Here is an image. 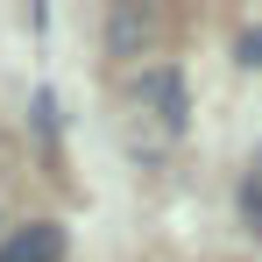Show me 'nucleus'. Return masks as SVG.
<instances>
[{"label":"nucleus","instance_id":"nucleus-1","mask_svg":"<svg viewBox=\"0 0 262 262\" xmlns=\"http://www.w3.org/2000/svg\"><path fill=\"white\" fill-rule=\"evenodd\" d=\"M57 248H64V227L36 220V227H21L14 241H0V262H57Z\"/></svg>","mask_w":262,"mask_h":262},{"label":"nucleus","instance_id":"nucleus-3","mask_svg":"<svg viewBox=\"0 0 262 262\" xmlns=\"http://www.w3.org/2000/svg\"><path fill=\"white\" fill-rule=\"evenodd\" d=\"M241 206H248V220L262 227V149H255V170H248V184H241Z\"/></svg>","mask_w":262,"mask_h":262},{"label":"nucleus","instance_id":"nucleus-2","mask_svg":"<svg viewBox=\"0 0 262 262\" xmlns=\"http://www.w3.org/2000/svg\"><path fill=\"white\" fill-rule=\"evenodd\" d=\"M142 99H149L170 128H184V78H177V71H149V78H142Z\"/></svg>","mask_w":262,"mask_h":262}]
</instances>
